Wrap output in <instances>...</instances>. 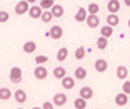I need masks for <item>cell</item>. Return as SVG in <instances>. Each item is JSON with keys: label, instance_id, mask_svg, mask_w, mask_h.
Segmentation results:
<instances>
[{"label": "cell", "instance_id": "obj_1", "mask_svg": "<svg viewBox=\"0 0 130 109\" xmlns=\"http://www.w3.org/2000/svg\"><path fill=\"white\" fill-rule=\"evenodd\" d=\"M22 76H23V72H22V69H20V67H12L8 77H10V82L19 84V82H22Z\"/></svg>", "mask_w": 130, "mask_h": 109}, {"label": "cell", "instance_id": "obj_2", "mask_svg": "<svg viewBox=\"0 0 130 109\" xmlns=\"http://www.w3.org/2000/svg\"><path fill=\"white\" fill-rule=\"evenodd\" d=\"M47 35H48L50 39H54V40H60L62 35H63V29H62L60 25H54V27H50V30H48Z\"/></svg>", "mask_w": 130, "mask_h": 109}, {"label": "cell", "instance_id": "obj_3", "mask_svg": "<svg viewBox=\"0 0 130 109\" xmlns=\"http://www.w3.org/2000/svg\"><path fill=\"white\" fill-rule=\"evenodd\" d=\"M28 8H30V4L25 2V0H19L15 5V14L17 15H23V14H27Z\"/></svg>", "mask_w": 130, "mask_h": 109}, {"label": "cell", "instance_id": "obj_4", "mask_svg": "<svg viewBox=\"0 0 130 109\" xmlns=\"http://www.w3.org/2000/svg\"><path fill=\"white\" fill-rule=\"evenodd\" d=\"M85 22H87V25L90 29H97L100 25V19H99V15H95V14H88L87 19H85Z\"/></svg>", "mask_w": 130, "mask_h": 109}, {"label": "cell", "instance_id": "obj_5", "mask_svg": "<svg viewBox=\"0 0 130 109\" xmlns=\"http://www.w3.org/2000/svg\"><path fill=\"white\" fill-rule=\"evenodd\" d=\"M34 76L35 79H38V81H43V79H47V76H48V72H47V67L43 66H37L34 70Z\"/></svg>", "mask_w": 130, "mask_h": 109}, {"label": "cell", "instance_id": "obj_6", "mask_svg": "<svg viewBox=\"0 0 130 109\" xmlns=\"http://www.w3.org/2000/svg\"><path fill=\"white\" fill-rule=\"evenodd\" d=\"M65 102H67V94H62V92L54 94V99H52V104H54V106L60 107V106H63Z\"/></svg>", "mask_w": 130, "mask_h": 109}, {"label": "cell", "instance_id": "obj_7", "mask_svg": "<svg viewBox=\"0 0 130 109\" xmlns=\"http://www.w3.org/2000/svg\"><path fill=\"white\" fill-rule=\"evenodd\" d=\"M80 96H78V98H82V99H85V101H88V99H92L93 98V89L90 86H84L80 89Z\"/></svg>", "mask_w": 130, "mask_h": 109}, {"label": "cell", "instance_id": "obj_8", "mask_svg": "<svg viewBox=\"0 0 130 109\" xmlns=\"http://www.w3.org/2000/svg\"><path fill=\"white\" fill-rule=\"evenodd\" d=\"M12 98H15V101L19 102V104H23V102L27 101V92H25L23 89H17Z\"/></svg>", "mask_w": 130, "mask_h": 109}, {"label": "cell", "instance_id": "obj_9", "mask_svg": "<svg viewBox=\"0 0 130 109\" xmlns=\"http://www.w3.org/2000/svg\"><path fill=\"white\" fill-rule=\"evenodd\" d=\"M107 10H108V14H117L120 10V0H108Z\"/></svg>", "mask_w": 130, "mask_h": 109}, {"label": "cell", "instance_id": "obj_10", "mask_svg": "<svg viewBox=\"0 0 130 109\" xmlns=\"http://www.w3.org/2000/svg\"><path fill=\"white\" fill-rule=\"evenodd\" d=\"M50 14L54 15V19H55V17H57V19H60V17H63L65 10H63V7H62V5H58V4H54V7L50 8Z\"/></svg>", "mask_w": 130, "mask_h": 109}, {"label": "cell", "instance_id": "obj_11", "mask_svg": "<svg viewBox=\"0 0 130 109\" xmlns=\"http://www.w3.org/2000/svg\"><path fill=\"white\" fill-rule=\"evenodd\" d=\"M127 102H128V94L120 92V94H117V96H115V104H117V106L123 107V106H125Z\"/></svg>", "mask_w": 130, "mask_h": 109}, {"label": "cell", "instance_id": "obj_12", "mask_svg": "<svg viewBox=\"0 0 130 109\" xmlns=\"http://www.w3.org/2000/svg\"><path fill=\"white\" fill-rule=\"evenodd\" d=\"M60 81H62L63 89H73V86H75V79H73V77H69V76H63Z\"/></svg>", "mask_w": 130, "mask_h": 109}, {"label": "cell", "instance_id": "obj_13", "mask_svg": "<svg viewBox=\"0 0 130 109\" xmlns=\"http://www.w3.org/2000/svg\"><path fill=\"white\" fill-rule=\"evenodd\" d=\"M85 77H87V70H85V67H75L73 79H77V81H84Z\"/></svg>", "mask_w": 130, "mask_h": 109}, {"label": "cell", "instance_id": "obj_14", "mask_svg": "<svg viewBox=\"0 0 130 109\" xmlns=\"http://www.w3.org/2000/svg\"><path fill=\"white\" fill-rule=\"evenodd\" d=\"M23 52H25V54H34L35 52V49H37V44L34 42V40H27V42L23 44Z\"/></svg>", "mask_w": 130, "mask_h": 109}, {"label": "cell", "instance_id": "obj_15", "mask_svg": "<svg viewBox=\"0 0 130 109\" xmlns=\"http://www.w3.org/2000/svg\"><path fill=\"white\" fill-rule=\"evenodd\" d=\"M42 12H43V10H42L40 7H38V5H34V7H30V8H28V12H27V14L32 17V19H40Z\"/></svg>", "mask_w": 130, "mask_h": 109}, {"label": "cell", "instance_id": "obj_16", "mask_svg": "<svg viewBox=\"0 0 130 109\" xmlns=\"http://www.w3.org/2000/svg\"><path fill=\"white\" fill-rule=\"evenodd\" d=\"M107 67H108V64H107L105 59H97V60H95V70H97V72H105Z\"/></svg>", "mask_w": 130, "mask_h": 109}, {"label": "cell", "instance_id": "obj_17", "mask_svg": "<svg viewBox=\"0 0 130 109\" xmlns=\"http://www.w3.org/2000/svg\"><path fill=\"white\" fill-rule=\"evenodd\" d=\"M120 19L117 14H108L107 15V25H110V27H115V25H119Z\"/></svg>", "mask_w": 130, "mask_h": 109}, {"label": "cell", "instance_id": "obj_18", "mask_svg": "<svg viewBox=\"0 0 130 109\" xmlns=\"http://www.w3.org/2000/svg\"><path fill=\"white\" fill-rule=\"evenodd\" d=\"M127 76H128V69H127L125 66H119L117 67V77H119L120 81H125Z\"/></svg>", "mask_w": 130, "mask_h": 109}, {"label": "cell", "instance_id": "obj_19", "mask_svg": "<svg viewBox=\"0 0 130 109\" xmlns=\"http://www.w3.org/2000/svg\"><path fill=\"white\" fill-rule=\"evenodd\" d=\"M87 15H88V12L85 10L84 7H80L78 10H77V14H75V20L77 22H84V20L87 19Z\"/></svg>", "mask_w": 130, "mask_h": 109}, {"label": "cell", "instance_id": "obj_20", "mask_svg": "<svg viewBox=\"0 0 130 109\" xmlns=\"http://www.w3.org/2000/svg\"><path fill=\"white\" fill-rule=\"evenodd\" d=\"M67 55H69V49L67 47H60L57 51V60L58 62H63L65 59H67Z\"/></svg>", "mask_w": 130, "mask_h": 109}, {"label": "cell", "instance_id": "obj_21", "mask_svg": "<svg viewBox=\"0 0 130 109\" xmlns=\"http://www.w3.org/2000/svg\"><path fill=\"white\" fill-rule=\"evenodd\" d=\"M12 96H13V92H12L10 89H7V87H0V99H2V101H8Z\"/></svg>", "mask_w": 130, "mask_h": 109}, {"label": "cell", "instance_id": "obj_22", "mask_svg": "<svg viewBox=\"0 0 130 109\" xmlns=\"http://www.w3.org/2000/svg\"><path fill=\"white\" fill-rule=\"evenodd\" d=\"M113 34V27H110V25H105V27H100V35L102 37H105V39H108L110 35Z\"/></svg>", "mask_w": 130, "mask_h": 109}, {"label": "cell", "instance_id": "obj_23", "mask_svg": "<svg viewBox=\"0 0 130 109\" xmlns=\"http://www.w3.org/2000/svg\"><path fill=\"white\" fill-rule=\"evenodd\" d=\"M107 45H108V40L105 39V37H102V35H100L99 39H97V49L105 51V49H107Z\"/></svg>", "mask_w": 130, "mask_h": 109}, {"label": "cell", "instance_id": "obj_24", "mask_svg": "<svg viewBox=\"0 0 130 109\" xmlns=\"http://www.w3.org/2000/svg\"><path fill=\"white\" fill-rule=\"evenodd\" d=\"M52 19H54V15L50 14V10H43L42 15H40V20H42L43 23H50V22H52Z\"/></svg>", "mask_w": 130, "mask_h": 109}, {"label": "cell", "instance_id": "obj_25", "mask_svg": "<svg viewBox=\"0 0 130 109\" xmlns=\"http://www.w3.org/2000/svg\"><path fill=\"white\" fill-rule=\"evenodd\" d=\"M54 0H40V5H38V7L42 8V10H50V8L54 7Z\"/></svg>", "mask_w": 130, "mask_h": 109}, {"label": "cell", "instance_id": "obj_26", "mask_svg": "<svg viewBox=\"0 0 130 109\" xmlns=\"http://www.w3.org/2000/svg\"><path fill=\"white\" fill-rule=\"evenodd\" d=\"M73 107L75 109H85L87 107V101L82 99V98H77L75 101H73Z\"/></svg>", "mask_w": 130, "mask_h": 109}, {"label": "cell", "instance_id": "obj_27", "mask_svg": "<svg viewBox=\"0 0 130 109\" xmlns=\"http://www.w3.org/2000/svg\"><path fill=\"white\" fill-rule=\"evenodd\" d=\"M54 76H55V79H62L63 76H67L65 67H55V69H54Z\"/></svg>", "mask_w": 130, "mask_h": 109}, {"label": "cell", "instance_id": "obj_28", "mask_svg": "<svg viewBox=\"0 0 130 109\" xmlns=\"http://www.w3.org/2000/svg\"><path fill=\"white\" fill-rule=\"evenodd\" d=\"M87 12H88V14H95V15H99L100 7L97 4H90V5H88V8H87Z\"/></svg>", "mask_w": 130, "mask_h": 109}, {"label": "cell", "instance_id": "obj_29", "mask_svg": "<svg viewBox=\"0 0 130 109\" xmlns=\"http://www.w3.org/2000/svg\"><path fill=\"white\" fill-rule=\"evenodd\" d=\"M8 19H10V14L7 10H0V23L8 22Z\"/></svg>", "mask_w": 130, "mask_h": 109}, {"label": "cell", "instance_id": "obj_30", "mask_svg": "<svg viewBox=\"0 0 130 109\" xmlns=\"http://www.w3.org/2000/svg\"><path fill=\"white\" fill-rule=\"evenodd\" d=\"M47 60H48L47 55H37V57H35V64H37V66H43Z\"/></svg>", "mask_w": 130, "mask_h": 109}, {"label": "cell", "instance_id": "obj_31", "mask_svg": "<svg viewBox=\"0 0 130 109\" xmlns=\"http://www.w3.org/2000/svg\"><path fill=\"white\" fill-rule=\"evenodd\" d=\"M84 57H85V49L84 47H78V49L75 51V59L80 60V59H84Z\"/></svg>", "mask_w": 130, "mask_h": 109}, {"label": "cell", "instance_id": "obj_32", "mask_svg": "<svg viewBox=\"0 0 130 109\" xmlns=\"http://www.w3.org/2000/svg\"><path fill=\"white\" fill-rule=\"evenodd\" d=\"M122 92L130 94V82H128V81H125V82H123V91H122Z\"/></svg>", "mask_w": 130, "mask_h": 109}, {"label": "cell", "instance_id": "obj_33", "mask_svg": "<svg viewBox=\"0 0 130 109\" xmlns=\"http://www.w3.org/2000/svg\"><path fill=\"white\" fill-rule=\"evenodd\" d=\"M54 107H55V106L52 104V102H50V101L43 102V106H42V109H54Z\"/></svg>", "mask_w": 130, "mask_h": 109}, {"label": "cell", "instance_id": "obj_34", "mask_svg": "<svg viewBox=\"0 0 130 109\" xmlns=\"http://www.w3.org/2000/svg\"><path fill=\"white\" fill-rule=\"evenodd\" d=\"M123 4H125L127 7H130V0H123Z\"/></svg>", "mask_w": 130, "mask_h": 109}, {"label": "cell", "instance_id": "obj_35", "mask_svg": "<svg viewBox=\"0 0 130 109\" xmlns=\"http://www.w3.org/2000/svg\"><path fill=\"white\" fill-rule=\"evenodd\" d=\"M25 2H28V4H34V2H37V0H25Z\"/></svg>", "mask_w": 130, "mask_h": 109}, {"label": "cell", "instance_id": "obj_36", "mask_svg": "<svg viewBox=\"0 0 130 109\" xmlns=\"http://www.w3.org/2000/svg\"><path fill=\"white\" fill-rule=\"evenodd\" d=\"M32 109H42V107H32Z\"/></svg>", "mask_w": 130, "mask_h": 109}, {"label": "cell", "instance_id": "obj_37", "mask_svg": "<svg viewBox=\"0 0 130 109\" xmlns=\"http://www.w3.org/2000/svg\"><path fill=\"white\" fill-rule=\"evenodd\" d=\"M128 27H130V19H128Z\"/></svg>", "mask_w": 130, "mask_h": 109}, {"label": "cell", "instance_id": "obj_38", "mask_svg": "<svg viewBox=\"0 0 130 109\" xmlns=\"http://www.w3.org/2000/svg\"><path fill=\"white\" fill-rule=\"evenodd\" d=\"M17 109H23V107H17Z\"/></svg>", "mask_w": 130, "mask_h": 109}, {"label": "cell", "instance_id": "obj_39", "mask_svg": "<svg viewBox=\"0 0 130 109\" xmlns=\"http://www.w3.org/2000/svg\"><path fill=\"white\" fill-rule=\"evenodd\" d=\"M97 109H100V107H97Z\"/></svg>", "mask_w": 130, "mask_h": 109}]
</instances>
